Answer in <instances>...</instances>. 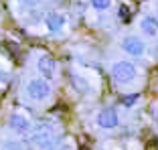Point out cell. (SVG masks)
I'll use <instances>...</instances> for the list:
<instances>
[{
  "label": "cell",
  "instance_id": "cell-1",
  "mask_svg": "<svg viewBox=\"0 0 158 150\" xmlns=\"http://www.w3.org/2000/svg\"><path fill=\"white\" fill-rule=\"evenodd\" d=\"M112 79L118 85H130L132 81H136L138 77V67L132 61H116L112 65Z\"/></svg>",
  "mask_w": 158,
  "mask_h": 150
},
{
  "label": "cell",
  "instance_id": "cell-2",
  "mask_svg": "<svg viewBox=\"0 0 158 150\" xmlns=\"http://www.w3.org/2000/svg\"><path fill=\"white\" fill-rule=\"evenodd\" d=\"M24 91H27V95L33 99V102H45V99H49L51 94H53L51 83H49L45 77H33V79H28Z\"/></svg>",
  "mask_w": 158,
  "mask_h": 150
},
{
  "label": "cell",
  "instance_id": "cell-3",
  "mask_svg": "<svg viewBox=\"0 0 158 150\" xmlns=\"http://www.w3.org/2000/svg\"><path fill=\"white\" fill-rule=\"evenodd\" d=\"M53 144H55V138L47 126H39L35 128V132H31V146L35 150H51Z\"/></svg>",
  "mask_w": 158,
  "mask_h": 150
},
{
  "label": "cell",
  "instance_id": "cell-4",
  "mask_svg": "<svg viewBox=\"0 0 158 150\" xmlns=\"http://www.w3.org/2000/svg\"><path fill=\"white\" fill-rule=\"evenodd\" d=\"M120 47L126 55H130V57H144L146 55V43L138 35H126L120 41Z\"/></svg>",
  "mask_w": 158,
  "mask_h": 150
},
{
  "label": "cell",
  "instance_id": "cell-5",
  "mask_svg": "<svg viewBox=\"0 0 158 150\" xmlns=\"http://www.w3.org/2000/svg\"><path fill=\"white\" fill-rule=\"evenodd\" d=\"M8 128L16 134V136H27L33 132V122L31 118L24 116L23 112H14L8 116Z\"/></svg>",
  "mask_w": 158,
  "mask_h": 150
},
{
  "label": "cell",
  "instance_id": "cell-6",
  "mask_svg": "<svg viewBox=\"0 0 158 150\" xmlns=\"http://www.w3.org/2000/svg\"><path fill=\"white\" fill-rule=\"evenodd\" d=\"M37 71L41 73V77H45L47 81L55 79V75H57V61L49 55V53H41V55L37 57Z\"/></svg>",
  "mask_w": 158,
  "mask_h": 150
},
{
  "label": "cell",
  "instance_id": "cell-7",
  "mask_svg": "<svg viewBox=\"0 0 158 150\" xmlns=\"http://www.w3.org/2000/svg\"><path fill=\"white\" fill-rule=\"evenodd\" d=\"M95 122H98V126L102 130H116L120 126V116H118V112L114 108H103L99 110Z\"/></svg>",
  "mask_w": 158,
  "mask_h": 150
},
{
  "label": "cell",
  "instance_id": "cell-8",
  "mask_svg": "<svg viewBox=\"0 0 158 150\" xmlns=\"http://www.w3.org/2000/svg\"><path fill=\"white\" fill-rule=\"evenodd\" d=\"M65 23H67V19L63 12H49L45 16V24L49 28V33H61L65 28Z\"/></svg>",
  "mask_w": 158,
  "mask_h": 150
},
{
  "label": "cell",
  "instance_id": "cell-9",
  "mask_svg": "<svg viewBox=\"0 0 158 150\" xmlns=\"http://www.w3.org/2000/svg\"><path fill=\"white\" fill-rule=\"evenodd\" d=\"M140 31L146 35V37H158V19L152 16V14H146L140 20Z\"/></svg>",
  "mask_w": 158,
  "mask_h": 150
},
{
  "label": "cell",
  "instance_id": "cell-10",
  "mask_svg": "<svg viewBox=\"0 0 158 150\" xmlns=\"http://www.w3.org/2000/svg\"><path fill=\"white\" fill-rule=\"evenodd\" d=\"M112 2H114V0H89L91 8L98 10V12H106V10H110V8H112Z\"/></svg>",
  "mask_w": 158,
  "mask_h": 150
},
{
  "label": "cell",
  "instance_id": "cell-11",
  "mask_svg": "<svg viewBox=\"0 0 158 150\" xmlns=\"http://www.w3.org/2000/svg\"><path fill=\"white\" fill-rule=\"evenodd\" d=\"M0 150H24V144L20 140H2Z\"/></svg>",
  "mask_w": 158,
  "mask_h": 150
},
{
  "label": "cell",
  "instance_id": "cell-12",
  "mask_svg": "<svg viewBox=\"0 0 158 150\" xmlns=\"http://www.w3.org/2000/svg\"><path fill=\"white\" fill-rule=\"evenodd\" d=\"M118 16H120V20L128 23V20H130V8H128L126 4H120V10H118Z\"/></svg>",
  "mask_w": 158,
  "mask_h": 150
},
{
  "label": "cell",
  "instance_id": "cell-13",
  "mask_svg": "<svg viewBox=\"0 0 158 150\" xmlns=\"http://www.w3.org/2000/svg\"><path fill=\"white\" fill-rule=\"evenodd\" d=\"M23 4H27V6H39L43 2V0H20Z\"/></svg>",
  "mask_w": 158,
  "mask_h": 150
}]
</instances>
